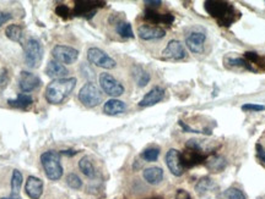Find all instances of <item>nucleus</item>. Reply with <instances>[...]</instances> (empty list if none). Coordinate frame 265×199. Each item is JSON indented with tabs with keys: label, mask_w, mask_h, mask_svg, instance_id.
I'll list each match as a JSON object with an SVG mask.
<instances>
[{
	"label": "nucleus",
	"mask_w": 265,
	"mask_h": 199,
	"mask_svg": "<svg viewBox=\"0 0 265 199\" xmlns=\"http://www.w3.org/2000/svg\"><path fill=\"white\" fill-rule=\"evenodd\" d=\"M205 10L223 27H230L241 16L240 11H237L233 5L220 0L205 2Z\"/></svg>",
	"instance_id": "1"
},
{
	"label": "nucleus",
	"mask_w": 265,
	"mask_h": 199,
	"mask_svg": "<svg viewBox=\"0 0 265 199\" xmlns=\"http://www.w3.org/2000/svg\"><path fill=\"white\" fill-rule=\"evenodd\" d=\"M77 83L75 77H65V78L54 79L47 86L46 92H44V98L49 104L56 105V104H62L70 96L71 92L74 91Z\"/></svg>",
	"instance_id": "2"
},
{
	"label": "nucleus",
	"mask_w": 265,
	"mask_h": 199,
	"mask_svg": "<svg viewBox=\"0 0 265 199\" xmlns=\"http://www.w3.org/2000/svg\"><path fill=\"white\" fill-rule=\"evenodd\" d=\"M41 164H42L47 179L50 181H58L62 179L64 170L61 162V153H56L55 150L44 151L41 155Z\"/></svg>",
	"instance_id": "3"
},
{
	"label": "nucleus",
	"mask_w": 265,
	"mask_h": 199,
	"mask_svg": "<svg viewBox=\"0 0 265 199\" xmlns=\"http://www.w3.org/2000/svg\"><path fill=\"white\" fill-rule=\"evenodd\" d=\"M25 49V62L30 69H36L41 65L43 59V47L36 38H30L23 46Z\"/></svg>",
	"instance_id": "4"
},
{
	"label": "nucleus",
	"mask_w": 265,
	"mask_h": 199,
	"mask_svg": "<svg viewBox=\"0 0 265 199\" xmlns=\"http://www.w3.org/2000/svg\"><path fill=\"white\" fill-rule=\"evenodd\" d=\"M77 98H79L80 103L86 108H95L102 102V92L100 91V88L95 83L89 82L85 86H82Z\"/></svg>",
	"instance_id": "5"
},
{
	"label": "nucleus",
	"mask_w": 265,
	"mask_h": 199,
	"mask_svg": "<svg viewBox=\"0 0 265 199\" xmlns=\"http://www.w3.org/2000/svg\"><path fill=\"white\" fill-rule=\"evenodd\" d=\"M87 60L91 64H94L95 66L101 67V69L111 70L117 66V62H115L114 59L111 58L103 50H101L100 48H95V47L87 50Z\"/></svg>",
	"instance_id": "6"
},
{
	"label": "nucleus",
	"mask_w": 265,
	"mask_h": 199,
	"mask_svg": "<svg viewBox=\"0 0 265 199\" xmlns=\"http://www.w3.org/2000/svg\"><path fill=\"white\" fill-rule=\"evenodd\" d=\"M100 86L107 96L112 98L121 97L124 93V86L115 79L111 73L103 72L100 75Z\"/></svg>",
	"instance_id": "7"
},
{
	"label": "nucleus",
	"mask_w": 265,
	"mask_h": 199,
	"mask_svg": "<svg viewBox=\"0 0 265 199\" xmlns=\"http://www.w3.org/2000/svg\"><path fill=\"white\" fill-rule=\"evenodd\" d=\"M52 55L55 61L61 62L63 65H71L76 62L77 59H79V50L73 48V47L58 44V46H55L52 49Z\"/></svg>",
	"instance_id": "8"
},
{
	"label": "nucleus",
	"mask_w": 265,
	"mask_h": 199,
	"mask_svg": "<svg viewBox=\"0 0 265 199\" xmlns=\"http://www.w3.org/2000/svg\"><path fill=\"white\" fill-rule=\"evenodd\" d=\"M105 7L103 2H96V0H79L75 3L74 15L75 16H82L86 19H91L97 13L98 8Z\"/></svg>",
	"instance_id": "9"
},
{
	"label": "nucleus",
	"mask_w": 265,
	"mask_h": 199,
	"mask_svg": "<svg viewBox=\"0 0 265 199\" xmlns=\"http://www.w3.org/2000/svg\"><path fill=\"white\" fill-rule=\"evenodd\" d=\"M181 156L184 169L194 168V166L200 165L204 162H207L208 159V155L204 151L190 147H186V150L181 153Z\"/></svg>",
	"instance_id": "10"
},
{
	"label": "nucleus",
	"mask_w": 265,
	"mask_h": 199,
	"mask_svg": "<svg viewBox=\"0 0 265 199\" xmlns=\"http://www.w3.org/2000/svg\"><path fill=\"white\" fill-rule=\"evenodd\" d=\"M19 88L23 93H30V92H34L42 86V81L37 75H35L34 72H30V71H21L19 75Z\"/></svg>",
	"instance_id": "11"
},
{
	"label": "nucleus",
	"mask_w": 265,
	"mask_h": 199,
	"mask_svg": "<svg viewBox=\"0 0 265 199\" xmlns=\"http://www.w3.org/2000/svg\"><path fill=\"white\" fill-rule=\"evenodd\" d=\"M165 162L172 175L180 177L184 174V170H186V169H184L183 164H182L181 151L174 149V148L169 149L165 156Z\"/></svg>",
	"instance_id": "12"
},
{
	"label": "nucleus",
	"mask_w": 265,
	"mask_h": 199,
	"mask_svg": "<svg viewBox=\"0 0 265 199\" xmlns=\"http://www.w3.org/2000/svg\"><path fill=\"white\" fill-rule=\"evenodd\" d=\"M162 55L165 59H171V60H182L187 56V50L183 44L180 41L172 39L168 42L166 48L163 49Z\"/></svg>",
	"instance_id": "13"
},
{
	"label": "nucleus",
	"mask_w": 265,
	"mask_h": 199,
	"mask_svg": "<svg viewBox=\"0 0 265 199\" xmlns=\"http://www.w3.org/2000/svg\"><path fill=\"white\" fill-rule=\"evenodd\" d=\"M165 90L160 86H155L153 90H150L142 97V99L140 100L138 105L140 108H149V106L156 105L157 103H160L161 100L165 98Z\"/></svg>",
	"instance_id": "14"
},
{
	"label": "nucleus",
	"mask_w": 265,
	"mask_h": 199,
	"mask_svg": "<svg viewBox=\"0 0 265 199\" xmlns=\"http://www.w3.org/2000/svg\"><path fill=\"white\" fill-rule=\"evenodd\" d=\"M138 34L142 41H156L166 35V31L159 26L141 25L138 28Z\"/></svg>",
	"instance_id": "15"
},
{
	"label": "nucleus",
	"mask_w": 265,
	"mask_h": 199,
	"mask_svg": "<svg viewBox=\"0 0 265 199\" xmlns=\"http://www.w3.org/2000/svg\"><path fill=\"white\" fill-rule=\"evenodd\" d=\"M207 41V35L201 32H192L186 38V44L188 49L194 54H200L204 52V43Z\"/></svg>",
	"instance_id": "16"
},
{
	"label": "nucleus",
	"mask_w": 265,
	"mask_h": 199,
	"mask_svg": "<svg viewBox=\"0 0 265 199\" xmlns=\"http://www.w3.org/2000/svg\"><path fill=\"white\" fill-rule=\"evenodd\" d=\"M25 193L28 198L40 199L43 194V181L36 176H28L25 185Z\"/></svg>",
	"instance_id": "17"
},
{
	"label": "nucleus",
	"mask_w": 265,
	"mask_h": 199,
	"mask_svg": "<svg viewBox=\"0 0 265 199\" xmlns=\"http://www.w3.org/2000/svg\"><path fill=\"white\" fill-rule=\"evenodd\" d=\"M144 19L149 21V22L155 23V25H161V23H163V25L169 26L173 23L174 16L171 14H160L157 13V11L148 9L144 14Z\"/></svg>",
	"instance_id": "18"
},
{
	"label": "nucleus",
	"mask_w": 265,
	"mask_h": 199,
	"mask_svg": "<svg viewBox=\"0 0 265 199\" xmlns=\"http://www.w3.org/2000/svg\"><path fill=\"white\" fill-rule=\"evenodd\" d=\"M46 73L47 76L50 77V78L61 79V78H65V76L69 73V71H68L67 67H65L63 64H61V62L55 60H50L48 64H47Z\"/></svg>",
	"instance_id": "19"
},
{
	"label": "nucleus",
	"mask_w": 265,
	"mask_h": 199,
	"mask_svg": "<svg viewBox=\"0 0 265 199\" xmlns=\"http://www.w3.org/2000/svg\"><path fill=\"white\" fill-rule=\"evenodd\" d=\"M126 110H127L126 103L117 99V98L108 99L105 103V105H103V112H105L106 115H109V116H114V115L123 114Z\"/></svg>",
	"instance_id": "20"
},
{
	"label": "nucleus",
	"mask_w": 265,
	"mask_h": 199,
	"mask_svg": "<svg viewBox=\"0 0 265 199\" xmlns=\"http://www.w3.org/2000/svg\"><path fill=\"white\" fill-rule=\"evenodd\" d=\"M142 177L149 185H159L163 180V170L159 166H151L142 171Z\"/></svg>",
	"instance_id": "21"
},
{
	"label": "nucleus",
	"mask_w": 265,
	"mask_h": 199,
	"mask_svg": "<svg viewBox=\"0 0 265 199\" xmlns=\"http://www.w3.org/2000/svg\"><path fill=\"white\" fill-rule=\"evenodd\" d=\"M132 76L134 81H135L136 85H138V87L140 88L145 87V86L150 82V78H151L150 73H149L144 67L140 66V65H134L132 67Z\"/></svg>",
	"instance_id": "22"
},
{
	"label": "nucleus",
	"mask_w": 265,
	"mask_h": 199,
	"mask_svg": "<svg viewBox=\"0 0 265 199\" xmlns=\"http://www.w3.org/2000/svg\"><path fill=\"white\" fill-rule=\"evenodd\" d=\"M8 104L15 109L27 110L34 104V98L30 96V94L20 93L17 94V97L15 99H9Z\"/></svg>",
	"instance_id": "23"
},
{
	"label": "nucleus",
	"mask_w": 265,
	"mask_h": 199,
	"mask_svg": "<svg viewBox=\"0 0 265 199\" xmlns=\"http://www.w3.org/2000/svg\"><path fill=\"white\" fill-rule=\"evenodd\" d=\"M226 166H227V162L221 155H211L210 158L207 159L208 170L210 172H214V174L223 171L226 169Z\"/></svg>",
	"instance_id": "24"
},
{
	"label": "nucleus",
	"mask_w": 265,
	"mask_h": 199,
	"mask_svg": "<svg viewBox=\"0 0 265 199\" xmlns=\"http://www.w3.org/2000/svg\"><path fill=\"white\" fill-rule=\"evenodd\" d=\"M79 169H80V171H81L82 174L87 177V179H91V180L96 179L97 172H96V169H95V166H94V163L91 162L90 156H84V158L80 159Z\"/></svg>",
	"instance_id": "25"
},
{
	"label": "nucleus",
	"mask_w": 265,
	"mask_h": 199,
	"mask_svg": "<svg viewBox=\"0 0 265 199\" xmlns=\"http://www.w3.org/2000/svg\"><path fill=\"white\" fill-rule=\"evenodd\" d=\"M214 187H215V183H214V181L210 177H201L195 185V192L199 195H204L208 192H210Z\"/></svg>",
	"instance_id": "26"
},
{
	"label": "nucleus",
	"mask_w": 265,
	"mask_h": 199,
	"mask_svg": "<svg viewBox=\"0 0 265 199\" xmlns=\"http://www.w3.org/2000/svg\"><path fill=\"white\" fill-rule=\"evenodd\" d=\"M5 34L10 41L17 42V43H22L23 31L19 25H9L5 29Z\"/></svg>",
	"instance_id": "27"
},
{
	"label": "nucleus",
	"mask_w": 265,
	"mask_h": 199,
	"mask_svg": "<svg viewBox=\"0 0 265 199\" xmlns=\"http://www.w3.org/2000/svg\"><path fill=\"white\" fill-rule=\"evenodd\" d=\"M115 31H117V33L121 35L122 38H134L132 25H130L129 22H124V21H122V22L117 23Z\"/></svg>",
	"instance_id": "28"
},
{
	"label": "nucleus",
	"mask_w": 265,
	"mask_h": 199,
	"mask_svg": "<svg viewBox=\"0 0 265 199\" xmlns=\"http://www.w3.org/2000/svg\"><path fill=\"white\" fill-rule=\"evenodd\" d=\"M22 174L19 170H14L13 171V176H11V192H13V195L17 194L20 192V188H21L22 185Z\"/></svg>",
	"instance_id": "29"
},
{
	"label": "nucleus",
	"mask_w": 265,
	"mask_h": 199,
	"mask_svg": "<svg viewBox=\"0 0 265 199\" xmlns=\"http://www.w3.org/2000/svg\"><path fill=\"white\" fill-rule=\"evenodd\" d=\"M221 199H246L244 193L236 187H230L221 194Z\"/></svg>",
	"instance_id": "30"
},
{
	"label": "nucleus",
	"mask_w": 265,
	"mask_h": 199,
	"mask_svg": "<svg viewBox=\"0 0 265 199\" xmlns=\"http://www.w3.org/2000/svg\"><path fill=\"white\" fill-rule=\"evenodd\" d=\"M159 155H160L159 148H148V149H145L144 151H142L141 155L140 156H141L145 162L153 163V162H156V160L159 159Z\"/></svg>",
	"instance_id": "31"
},
{
	"label": "nucleus",
	"mask_w": 265,
	"mask_h": 199,
	"mask_svg": "<svg viewBox=\"0 0 265 199\" xmlns=\"http://www.w3.org/2000/svg\"><path fill=\"white\" fill-rule=\"evenodd\" d=\"M67 185L69 186L70 188L76 189L77 191V189H80L82 187V181L76 174L71 172V174H69L67 176Z\"/></svg>",
	"instance_id": "32"
},
{
	"label": "nucleus",
	"mask_w": 265,
	"mask_h": 199,
	"mask_svg": "<svg viewBox=\"0 0 265 199\" xmlns=\"http://www.w3.org/2000/svg\"><path fill=\"white\" fill-rule=\"evenodd\" d=\"M242 110H243V111H254V112L264 111L265 105H261V104L248 103V104H243Z\"/></svg>",
	"instance_id": "33"
},
{
	"label": "nucleus",
	"mask_w": 265,
	"mask_h": 199,
	"mask_svg": "<svg viewBox=\"0 0 265 199\" xmlns=\"http://www.w3.org/2000/svg\"><path fill=\"white\" fill-rule=\"evenodd\" d=\"M9 82V70L4 65H0V87H5Z\"/></svg>",
	"instance_id": "34"
},
{
	"label": "nucleus",
	"mask_w": 265,
	"mask_h": 199,
	"mask_svg": "<svg viewBox=\"0 0 265 199\" xmlns=\"http://www.w3.org/2000/svg\"><path fill=\"white\" fill-rule=\"evenodd\" d=\"M55 14L58 15V16H61L62 19L67 20L70 15V10H69V8L67 7V5L61 4L55 8Z\"/></svg>",
	"instance_id": "35"
},
{
	"label": "nucleus",
	"mask_w": 265,
	"mask_h": 199,
	"mask_svg": "<svg viewBox=\"0 0 265 199\" xmlns=\"http://www.w3.org/2000/svg\"><path fill=\"white\" fill-rule=\"evenodd\" d=\"M255 150H257V156L260 160V163L265 166V148L261 144L255 145Z\"/></svg>",
	"instance_id": "36"
},
{
	"label": "nucleus",
	"mask_w": 265,
	"mask_h": 199,
	"mask_svg": "<svg viewBox=\"0 0 265 199\" xmlns=\"http://www.w3.org/2000/svg\"><path fill=\"white\" fill-rule=\"evenodd\" d=\"M11 19H13L11 14L5 13V11H0V27H2L4 23H7L8 21H10Z\"/></svg>",
	"instance_id": "37"
},
{
	"label": "nucleus",
	"mask_w": 265,
	"mask_h": 199,
	"mask_svg": "<svg viewBox=\"0 0 265 199\" xmlns=\"http://www.w3.org/2000/svg\"><path fill=\"white\" fill-rule=\"evenodd\" d=\"M145 4H146V7L149 9H151V10H155L156 8H159L161 4H162V2H160V0H146L145 2Z\"/></svg>",
	"instance_id": "38"
},
{
	"label": "nucleus",
	"mask_w": 265,
	"mask_h": 199,
	"mask_svg": "<svg viewBox=\"0 0 265 199\" xmlns=\"http://www.w3.org/2000/svg\"><path fill=\"white\" fill-rule=\"evenodd\" d=\"M174 199H192V198H190V194L187 191H184V189H178Z\"/></svg>",
	"instance_id": "39"
},
{
	"label": "nucleus",
	"mask_w": 265,
	"mask_h": 199,
	"mask_svg": "<svg viewBox=\"0 0 265 199\" xmlns=\"http://www.w3.org/2000/svg\"><path fill=\"white\" fill-rule=\"evenodd\" d=\"M77 153H79V151L74 150V149H68V150L61 151V154H64V155H67V156H74V155H76Z\"/></svg>",
	"instance_id": "40"
},
{
	"label": "nucleus",
	"mask_w": 265,
	"mask_h": 199,
	"mask_svg": "<svg viewBox=\"0 0 265 199\" xmlns=\"http://www.w3.org/2000/svg\"><path fill=\"white\" fill-rule=\"evenodd\" d=\"M2 199H20V198H14V197H8V198H2Z\"/></svg>",
	"instance_id": "41"
},
{
	"label": "nucleus",
	"mask_w": 265,
	"mask_h": 199,
	"mask_svg": "<svg viewBox=\"0 0 265 199\" xmlns=\"http://www.w3.org/2000/svg\"><path fill=\"white\" fill-rule=\"evenodd\" d=\"M151 199H161V198H151Z\"/></svg>",
	"instance_id": "42"
}]
</instances>
